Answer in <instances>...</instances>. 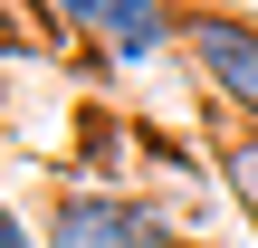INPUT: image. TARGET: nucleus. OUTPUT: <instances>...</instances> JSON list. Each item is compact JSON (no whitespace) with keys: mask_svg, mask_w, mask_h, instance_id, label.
I'll return each mask as SVG.
<instances>
[{"mask_svg":"<svg viewBox=\"0 0 258 248\" xmlns=\"http://www.w3.org/2000/svg\"><path fill=\"white\" fill-rule=\"evenodd\" d=\"M220 191L239 201V220L258 229V124H230L220 134Z\"/></svg>","mask_w":258,"mask_h":248,"instance_id":"nucleus-4","label":"nucleus"},{"mask_svg":"<svg viewBox=\"0 0 258 248\" xmlns=\"http://www.w3.org/2000/svg\"><path fill=\"white\" fill-rule=\"evenodd\" d=\"M0 248H38V229H29V210H0Z\"/></svg>","mask_w":258,"mask_h":248,"instance_id":"nucleus-5","label":"nucleus"},{"mask_svg":"<svg viewBox=\"0 0 258 248\" xmlns=\"http://www.w3.org/2000/svg\"><path fill=\"white\" fill-rule=\"evenodd\" d=\"M182 57L201 67V86L258 124V10H230V0H191L182 10Z\"/></svg>","mask_w":258,"mask_h":248,"instance_id":"nucleus-1","label":"nucleus"},{"mask_svg":"<svg viewBox=\"0 0 258 248\" xmlns=\"http://www.w3.org/2000/svg\"><path fill=\"white\" fill-rule=\"evenodd\" d=\"M48 10H57V29L86 38L96 57L144 67V57H163V48H182V10H191V0H48Z\"/></svg>","mask_w":258,"mask_h":248,"instance_id":"nucleus-2","label":"nucleus"},{"mask_svg":"<svg viewBox=\"0 0 258 248\" xmlns=\"http://www.w3.org/2000/svg\"><path fill=\"white\" fill-rule=\"evenodd\" d=\"M48 248H144V191H124V182H67L48 201Z\"/></svg>","mask_w":258,"mask_h":248,"instance_id":"nucleus-3","label":"nucleus"}]
</instances>
